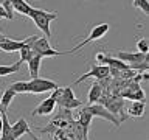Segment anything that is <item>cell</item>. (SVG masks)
<instances>
[{
  "label": "cell",
  "mask_w": 149,
  "mask_h": 140,
  "mask_svg": "<svg viewBox=\"0 0 149 140\" xmlns=\"http://www.w3.org/2000/svg\"><path fill=\"white\" fill-rule=\"evenodd\" d=\"M28 17H31V20L36 23V27L45 34L47 39L51 37V30H50V23L56 20L59 16L58 13H51V11H45V9L40 8H31Z\"/></svg>",
  "instance_id": "cell-1"
},
{
  "label": "cell",
  "mask_w": 149,
  "mask_h": 140,
  "mask_svg": "<svg viewBox=\"0 0 149 140\" xmlns=\"http://www.w3.org/2000/svg\"><path fill=\"white\" fill-rule=\"evenodd\" d=\"M53 100L56 101V106L59 107H64V109H76L82 104V101H79L74 93L72 90V87H58L54 90H51V95H50Z\"/></svg>",
  "instance_id": "cell-2"
},
{
  "label": "cell",
  "mask_w": 149,
  "mask_h": 140,
  "mask_svg": "<svg viewBox=\"0 0 149 140\" xmlns=\"http://www.w3.org/2000/svg\"><path fill=\"white\" fill-rule=\"evenodd\" d=\"M28 45L33 50V53L40 56V58H53V56H62L64 55L62 51H56L50 45V39H47V37H36Z\"/></svg>",
  "instance_id": "cell-3"
},
{
  "label": "cell",
  "mask_w": 149,
  "mask_h": 140,
  "mask_svg": "<svg viewBox=\"0 0 149 140\" xmlns=\"http://www.w3.org/2000/svg\"><path fill=\"white\" fill-rule=\"evenodd\" d=\"M110 30V25L109 23H100V25H96V27H93L92 30H90V34L87 36V39H84L82 42H79L78 45H74L73 48H70L67 51H62L64 55H70V53H76L78 50H81L82 47H86L88 44H92L93 41H98V39H101V37H104L107 34V31Z\"/></svg>",
  "instance_id": "cell-4"
},
{
  "label": "cell",
  "mask_w": 149,
  "mask_h": 140,
  "mask_svg": "<svg viewBox=\"0 0 149 140\" xmlns=\"http://www.w3.org/2000/svg\"><path fill=\"white\" fill-rule=\"evenodd\" d=\"M59 86L54 81L48 78H34L26 81V93H44V92H51Z\"/></svg>",
  "instance_id": "cell-5"
},
{
  "label": "cell",
  "mask_w": 149,
  "mask_h": 140,
  "mask_svg": "<svg viewBox=\"0 0 149 140\" xmlns=\"http://www.w3.org/2000/svg\"><path fill=\"white\" fill-rule=\"evenodd\" d=\"M86 109L93 115V118H95V117H98V118H102V120H106V121H110V123L113 125L115 128H120L121 123H123V121L120 120V117H116V115L112 114V112H109L102 104H98V103H95V104H88V106H86Z\"/></svg>",
  "instance_id": "cell-6"
},
{
  "label": "cell",
  "mask_w": 149,
  "mask_h": 140,
  "mask_svg": "<svg viewBox=\"0 0 149 140\" xmlns=\"http://www.w3.org/2000/svg\"><path fill=\"white\" fill-rule=\"evenodd\" d=\"M109 75H110V70H109L107 65H90V70H88L87 73L81 75V76L73 83V86H76V84L86 81V79H88V78H96L98 81H102V79H106Z\"/></svg>",
  "instance_id": "cell-7"
},
{
  "label": "cell",
  "mask_w": 149,
  "mask_h": 140,
  "mask_svg": "<svg viewBox=\"0 0 149 140\" xmlns=\"http://www.w3.org/2000/svg\"><path fill=\"white\" fill-rule=\"evenodd\" d=\"M37 36H30L26 37V39L23 41H13L9 39V37H6L3 42H0V50L5 51V53H14V51H20L25 45H28L31 41H34Z\"/></svg>",
  "instance_id": "cell-8"
},
{
  "label": "cell",
  "mask_w": 149,
  "mask_h": 140,
  "mask_svg": "<svg viewBox=\"0 0 149 140\" xmlns=\"http://www.w3.org/2000/svg\"><path fill=\"white\" fill-rule=\"evenodd\" d=\"M120 61H123L127 65L130 64H138V62H143V61H148V55H143V53H130V51H116V56Z\"/></svg>",
  "instance_id": "cell-9"
},
{
  "label": "cell",
  "mask_w": 149,
  "mask_h": 140,
  "mask_svg": "<svg viewBox=\"0 0 149 140\" xmlns=\"http://www.w3.org/2000/svg\"><path fill=\"white\" fill-rule=\"evenodd\" d=\"M54 107H56V101L51 97H48L31 112V115L33 117H36V115H51L54 112Z\"/></svg>",
  "instance_id": "cell-10"
},
{
  "label": "cell",
  "mask_w": 149,
  "mask_h": 140,
  "mask_svg": "<svg viewBox=\"0 0 149 140\" xmlns=\"http://www.w3.org/2000/svg\"><path fill=\"white\" fill-rule=\"evenodd\" d=\"M11 131H13L14 139L19 140L23 134H30L31 132V128H30V125H28V121L25 118H19L16 123L11 125Z\"/></svg>",
  "instance_id": "cell-11"
},
{
  "label": "cell",
  "mask_w": 149,
  "mask_h": 140,
  "mask_svg": "<svg viewBox=\"0 0 149 140\" xmlns=\"http://www.w3.org/2000/svg\"><path fill=\"white\" fill-rule=\"evenodd\" d=\"M104 95V89L100 83H93L92 87H90V92H88V98H87V103L88 104H95V103L100 101V98Z\"/></svg>",
  "instance_id": "cell-12"
},
{
  "label": "cell",
  "mask_w": 149,
  "mask_h": 140,
  "mask_svg": "<svg viewBox=\"0 0 149 140\" xmlns=\"http://www.w3.org/2000/svg\"><path fill=\"white\" fill-rule=\"evenodd\" d=\"M2 134H0V140H16L13 135V131H11V123L8 120V115L6 112H2Z\"/></svg>",
  "instance_id": "cell-13"
},
{
  "label": "cell",
  "mask_w": 149,
  "mask_h": 140,
  "mask_svg": "<svg viewBox=\"0 0 149 140\" xmlns=\"http://www.w3.org/2000/svg\"><path fill=\"white\" fill-rule=\"evenodd\" d=\"M40 62H42V58L40 56H37L34 55L33 58L28 61V72H30V76L31 79H34V78H39V70H40Z\"/></svg>",
  "instance_id": "cell-14"
},
{
  "label": "cell",
  "mask_w": 149,
  "mask_h": 140,
  "mask_svg": "<svg viewBox=\"0 0 149 140\" xmlns=\"http://www.w3.org/2000/svg\"><path fill=\"white\" fill-rule=\"evenodd\" d=\"M16 95H17V93L14 92L11 87H8L6 90L3 92L2 98H0V109H2V112H6L8 111L9 104L13 103V100H14V97H16Z\"/></svg>",
  "instance_id": "cell-15"
},
{
  "label": "cell",
  "mask_w": 149,
  "mask_h": 140,
  "mask_svg": "<svg viewBox=\"0 0 149 140\" xmlns=\"http://www.w3.org/2000/svg\"><path fill=\"white\" fill-rule=\"evenodd\" d=\"M9 2H11V8L16 9L19 14H23V16H28L31 11V8H33L28 2H25V0H9Z\"/></svg>",
  "instance_id": "cell-16"
},
{
  "label": "cell",
  "mask_w": 149,
  "mask_h": 140,
  "mask_svg": "<svg viewBox=\"0 0 149 140\" xmlns=\"http://www.w3.org/2000/svg\"><path fill=\"white\" fill-rule=\"evenodd\" d=\"M144 101H134L127 109V117H134V118H140L144 114Z\"/></svg>",
  "instance_id": "cell-17"
},
{
  "label": "cell",
  "mask_w": 149,
  "mask_h": 140,
  "mask_svg": "<svg viewBox=\"0 0 149 140\" xmlns=\"http://www.w3.org/2000/svg\"><path fill=\"white\" fill-rule=\"evenodd\" d=\"M104 65H107L109 69H115V70H127L129 65L123 62V61H120L118 58H112V56H107L106 55V59H104Z\"/></svg>",
  "instance_id": "cell-18"
},
{
  "label": "cell",
  "mask_w": 149,
  "mask_h": 140,
  "mask_svg": "<svg viewBox=\"0 0 149 140\" xmlns=\"http://www.w3.org/2000/svg\"><path fill=\"white\" fill-rule=\"evenodd\" d=\"M121 98H127V100H132V101H144V92L141 89L138 90H130V89H126V90L120 95Z\"/></svg>",
  "instance_id": "cell-19"
},
{
  "label": "cell",
  "mask_w": 149,
  "mask_h": 140,
  "mask_svg": "<svg viewBox=\"0 0 149 140\" xmlns=\"http://www.w3.org/2000/svg\"><path fill=\"white\" fill-rule=\"evenodd\" d=\"M92 120H93V115L86 109V107H82V109L79 111V115H78V123L81 126H84V128H90Z\"/></svg>",
  "instance_id": "cell-20"
},
{
  "label": "cell",
  "mask_w": 149,
  "mask_h": 140,
  "mask_svg": "<svg viewBox=\"0 0 149 140\" xmlns=\"http://www.w3.org/2000/svg\"><path fill=\"white\" fill-rule=\"evenodd\" d=\"M22 67V62L17 61L11 65H0V76H8V75H13V73H17Z\"/></svg>",
  "instance_id": "cell-21"
},
{
  "label": "cell",
  "mask_w": 149,
  "mask_h": 140,
  "mask_svg": "<svg viewBox=\"0 0 149 140\" xmlns=\"http://www.w3.org/2000/svg\"><path fill=\"white\" fill-rule=\"evenodd\" d=\"M19 53H20V59H19V61H20L22 64H23V62H28V61H30L33 56H34L33 50L30 48V45H25L20 51H19Z\"/></svg>",
  "instance_id": "cell-22"
},
{
  "label": "cell",
  "mask_w": 149,
  "mask_h": 140,
  "mask_svg": "<svg viewBox=\"0 0 149 140\" xmlns=\"http://www.w3.org/2000/svg\"><path fill=\"white\" fill-rule=\"evenodd\" d=\"M137 48H138V53H143V55L149 53V42L146 37H140L137 42Z\"/></svg>",
  "instance_id": "cell-23"
},
{
  "label": "cell",
  "mask_w": 149,
  "mask_h": 140,
  "mask_svg": "<svg viewBox=\"0 0 149 140\" xmlns=\"http://www.w3.org/2000/svg\"><path fill=\"white\" fill-rule=\"evenodd\" d=\"M9 87H11L16 93H26V81H16Z\"/></svg>",
  "instance_id": "cell-24"
},
{
  "label": "cell",
  "mask_w": 149,
  "mask_h": 140,
  "mask_svg": "<svg viewBox=\"0 0 149 140\" xmlns=\"http://www.w3.org/2000/svg\"><path fill=\"white\" fill-rule=\"evenodd\" d=\"M132 5L135 8H140L144 14H146V16L149 14V2H148V0H134Z\"/></svg>",
  "instance_id": "cell-25"
},
{
  "label": "cell",
  "mask_w": 149,
  "mask_h": 140,
  "mask_svg": "<svg viewBox=\"0 0 149 140\" xmlns=\"http://www.w3.org/2000/svg\"><path fill=\"white\" fill-rule=\"evenodd\" d=\"M95 59L100 62V65H104V59H106V53H101V51H98L95 55Z\"/></svg>",
  "instance_id": "cell-26"
},
{
  "label": "cell",
  "mask_w": 149,
  "mask_h": 140,
  "mask_svg": "<svg viewBox=\"0 0 149 140\" xmlns=\"http://www.w3.org/2000/svg\"><path fill=\"white\" fill-rule=\"evenodd\" d=\"M0 19H9V16H8V13L5 11V8L0 5Z\"/></svg>",
  "instance_id": "cell-27"
},
{
  "label": "cell",
  "mask_w": 149,
  "mask_h": 140,
  "mask_svg": "<svg viewBox=\"0 0 149 140\" xmlns=\"http://www.w3.org/2000/svg\"><path fill=\"white\" fill-rule=\"evenodd\" d=\"M30 135H31V137H33V140H44V139H40V137H37V135H36V134H33V131H31V132H30Z\"/></svg>",
  "instance_id": "cell-28"
},
{
  "label": "cell",
  "mask_w": 149,
  "mask_h": 140,
  "mask_svg": "<svg viewBox=\"0 0 149 140\" xmlns=\"http://www.w3.org/2000/svg\"><path fill=\"white\" fill-rule=\"evenodd\" d=\"M5 39H6V36H3V34H2V33H0V42H3Z\"/></svg>",
  "instance_id": "cell-29"
},
{
  "label": "cell",
  "mask_w": 149,
  "mask_h": 140,
  "mask_svg": "<svg viewBox=\"0 0 149 140\" xmlns=\"http://www.w3.org/2000/svg\"><path fill=\"white\" fill-rule=\"evenodd\" d=\"M0 134H2V115H0Z\"/></svg>",
  "instance_id": "cell-30"
}]
</instances>
